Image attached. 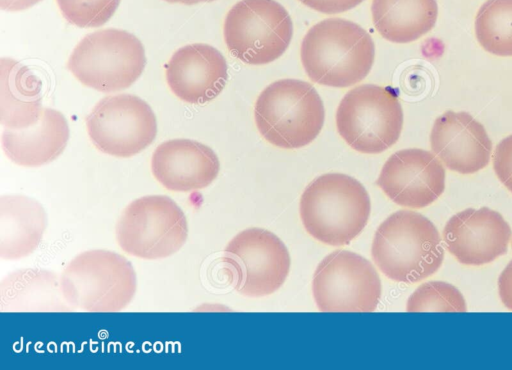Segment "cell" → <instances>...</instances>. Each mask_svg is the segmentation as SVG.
I'll list each match as a JSON object with an SVG mask.
<instances>
[{
	"instance_id": "obj_25",
	"label": "cell",
	"mask_w": 512,
	"mask_h": 370,
	"mask_svg": "<svg viewBox=\"0 0 512 370\" xmlns=\"http://www.w3.org/2000/svg\"><path fill=\"white\" fill-rule=\"evenodd\" d=\"M64 18L78 27H99L115 13L121 0H56Z\"/></svg>"
},
{
	"instance_id": "obj_27",
	"label": "cell",
	"mask_w": 512,
	"mask_h": 370,
	"mask_svg": "<svg viewBox=\"0 0 512 370\" xmlns=\"http://www.w3.org/2000/svg\"><path fill=\"white\" fill-rule=\"evenodd\" d=\"M309 8L324 14H337L348 11L364 0H299Z\"/></svg>"
},
{
	"instance_id": "obj_11",
	"label": "cell",
	"mask_w": 512,
	"mask_h": 370,
	"mask_svg": "<svg viewBox=\"0 0 512 370\" xmlns=\"http://www.w3.org/2000/svg\"><path fill=\"white\" fill-rule=\"evenodd\" d=\"M89 137L103 153L127 158L148 147L157 134L156 117L141 98L130 94L101 99L86 118Z\"/></svg>"
},
{
	"instance_id": "obj_9",
	"label": "cell",
	"mask_w": 512,
	"mask_h": 370,
	"mask_svg": "<svg viewBox=\"0 0 512 370\" xmlns=\"http://www.w3.org/2000/svg\"><path fill=\"white\" fill-rule=\"evenodd\" d=\"M223 33L233 56L247 64L262 65L287 50L293 23L275 0H241L227 13Z\"/></svg>"
},
{
	"instance_id": "obj_26",
	"label": "cell",
	"mask_w": 512,
	"mask_h": 370,
	"mask_svg": "<svg viewBox=\"0 0 512 370\" xmlns=\"http://www.w3.org/2000/svg\"><path fill=\"white\" fill-rule=\"evenodd\" d=\"M493 168L498 179L512 192V135L502 139L496 146Z\"/></svg>"
},
{
	"instance_id": "obj_30",
	"label": "cell",
	"mask_w": 512,
	"mask_h": 370,
	"mask_svg": "<svg viewBox=\"0 0 512 370\" xmlns=\"http://www.w3.org/2000/svg\"><path fill=\"white\" fill-rule=\"evenodd\" d=\"M169 3H181V4H185V5H193V4H198V3H201V2H212L214 0H165Z\"/></svg>"
},
{
	"instance_id": "obj_13",
	"label": "cell",
	"mask_w": 512,
	"mask_h": 370,
	"mask_svg": "<svg viewBox=\"0 0 512 370\" xmlns=\"http://www.w3.org/2000/svg\"><path fill=\"white\" fill-rule=\"evenodd\" d=\"M376 184L394 203L408 208H424L443 193L445 169L429 151L402 149L384 163Z\"/></svg>"
},
{
	"instance_id": "obj_23",
	"label": "cell",
	"mask_w": 512,
	"mask_h": 370,
	"mask_svg": "<svg viewBox=\"0 0 512 370\" xmlns=\"http://www.w3.org/2000/svg\"><path fill=\"white\" fill-rule=\"evenodd\" d=\"M475 35L487 52L512 56V0H487L475 17Z\"/></svg>"
},
{
	"instance_id": "obj_24",
	"label": "cell",
	"mask_w": 512,
	"mask_h": 370,
	"mask_svg": "<svg viewBox=\"0 0 512 370\" xmlns=\"http://www.w3.org/2000/svg\"><path fill=\"white\" fill-rule=\"evenodd\" d=\"M408 312H466L462 293L453 285L431 281L420 285L408 298Z\"/></svg>"
},
{
	"instance_id": "obj_8",
	"label": "cell",
	"mask_w": 512,
	"mask_h": 370,
	"mask_svg": "<svg viewBox=\"0 0 512 370\" xmlns=\"http://www.w3.org/2000/svg\"><path fill=\"white\" fill-rule=\"evenodd\" d=\"M115 232L124 252L153 260L169 257L184 245L188 223L182 209L170 197L148 195L124 208Z\"/></svg>"
},
{
	"instance_id": "obj_22",
	"label": "cell",
	"mask_w": 512,
	"mask_h": 370,
	"mask_svg": "<svg viewBox=\"0 0 512 370\" xmlns=\"http://www.w3.org/2000/svg\"><path fill=\"white\" fill-rule=\"evenodd\" d=\"M373 24L378 33L394 43L413 42L435 25L437 0H373Z\"/></svg>"
},
{
	"instance_id": "obj_15",
	"label": "cell",
	"mask_w": 512,
	"mask_h": 370,
	"mask_svg": "<svg viewBox=\"0 0 512 370\" xmlns=\"http://www.w3.org/2000/svg\"><path fill=\"white\" fill-rule=\"evenodd\" d=\"M434 154L450 170L472 174L490 161L492 142L484 126L467 112L446 111L430 133Z\"/></svg>"
},
{
	"instance_id": "obj_19",
	"label": "cell",
	"mask_w": 512,
	"mask_h": 370,
	"mask_svg": "<svg viewBox=\"0 0 512 370\" xmlns=\"http://www.w3.org/2000/svg\"><path fill=\"white\" fill-rule=\"evenodd\" d=\"M47 226L43 206L24 195L0 197V257L14 260L33 253Z\"/></svg>"
},
{
	"instance_id": "obj_4",
	"label": "cell",
	"mask_w": 512,
	"mask_h": 370,
	"mask_svg": "<svg viewBox=\"0 0 512 370\" xmlns=\"http://www.w3.org/2000/svg\"><path fill=\"white\" fill-rule=\"evenodd\" d=\"M63 297L73 309L118 312L132 300L137 288L130 261L109 250L94 249L75 256L60 275Z\"/></svg>"
},
{
	"instance_id": "obj_20",
	"label": "cell",
	"mask_w": 512,
	"mask_h": 370,
	"mask_svg": "<svg viewBox=\"0 0 512 370\" xmlns=\"http://www.w3.org/2000/svg\"><path fill=\"white\" fill-rule=\"evenodd\" d=\"M1 311H71L65 301L60 277L44 269H20L0 284Z\"/></svg>"
},
{
	"instance_id": "obj_28",
	"label": "cell",
	"mask_w": 512,
	"mask_h": 370,
	"mask_svg": "<svg viewBox=\"0 0 512 370\" xmlns=\"http://www.w3.org/2000/svg\"><path fill=\"white\" fill-rule=\"evenodd\" d=\"M498 291L504 306L512 310V260L499 276Z\"/></svg>"
},
{
	"instance_id": "obj_29",
	"label": "cell",
	"mask_w": 512,
	"mask_h": 370,
	"mask_svg": "<svg viewBox=\"0 0 512 370\" xmlns=\"http://www.w3.org/2000/svg\"><path fill=\"white\" fill-rule=\"evenodd\" d=\"M42 0H0V7L6 11H21L32 7Z\"/></svg>"
},
{
	"instance_id": "obj_1",
	"label": "cell",
	"mask_w": 512,
	"mask_h": 370,
	"mask_svg": "<svg viewBox=\"0 0 512 370\" xmlns=\"http://www.w3.org/2000/svg\"><path fill=\"white\" fill-rule=\"evenodd\" d=\"M300 56L313 82L345 88L368 75L375 58V45L370 34L358 24L328 18L308 30Z\"/></svg>"
},
{
	"instance_id": "obj_16",
	"label": "cell",
	"mask_w": 512,
	"mask_h": 370,
	"mask_svg": "<svg viewBox=\"0 0 512 370\" xmlns=\"http://www.w3.org/2000/svg\"><path fill=\"white\" fill-rule=\"evenodd\" d=\"M228 78L224 56L208 44H190L179 48L166 68V80L181 100L204 104L223 90Z\"/></svg>"
},
{
	"instance_id": "obj_14",
	"label": "cell",
	"mask_w": 512,
	"mask_h": 370,
	"mask_svg": "<svg viewBox=\"0 0 512 370\" xmlns=\"http://www.w3.org/2000/svg\"><path fill=\"white\" fill-rule=\"evenodd\" d=\"M511 228L503 216L487 207L468 208L453 215L443 229L449 253L464 265H483L507 252Z\"/></svg>"
},
{
	"instance_id": "obj_12",
	"label": "cell",
	"mask_w": 512,
	"mask_h": 370,
	"mask_svg": "<svg viewBox=\"0 0 512 370\" xmlns=\"http://www.w3.org/2000/svg\"><path fill=\"white\" fill-rule=\"evenodd\" d=\"M223 261L236 274L235 289L244 296H267L278 290L290 269L285 244L262 228L239 232L224 250Z\"/></svg>"
},
{
	"instance_id": "obj_6",
	"label": "cell",
	"mask_w": 512,
	"mask_h": 370,
	"mask_svg": "<svg viewBox=\"0 0 512 370\" xmlns=\"http://www.w3.org/2000/svg\"><path fill=\"white\" fill-rule=\"evenodd\" d=\"M145 64L144 47L135 35L108 28L86 35L72 51L67 67L83 85L115 92L130 87Z\"/></svg>"
},
{
	"instance_id": "obj_10",
	"label": "cell",
	"mask_w": 512,
	"mask_h": 370,
	"mask_svg": "<svg viewBox=\"0 0 512 370\" xmlns=\"http://www.w3.org/2000/svg\"><path fill=\"white\" fill-rule=\"evenodd\" d=\"M316 305L323 312H372L381 298L379 275L363 256L337 250L317 266L312 281Z\"/></svg>"
},
{
	"instance_id": "obj_2",
	"label": "cell",
	"mask_w": 512,
	"mask_h": 370,
	"mask_svg": "<svg viewBox=\"0 0 512 370\" xmlns=\"http://www.w3.org/2000/svg\"><path fill=\"white\" fill-rule=\"evenodd\" d=\"M371 254L389 279L415 283L434 274L441 266L444 250L435 225L420 213L399 210L377 228Z\"/></svg>"
},
{
	"instance_id": "obj_5",
	"label": "cell",
	"mask_w": 512,
	"mask_h": 370,
	"mask_svg": "<svg viewBox=\"0 0 512 370\" xmlns=\"http://www.w3.org/2000/svg\"><path fill=\"white\" fill-rule=\"evenodd\" d=\"M254 118L260 134L272 145L297 149L311 143L325 120L321 97L309 83L281 79L258 96Z\"/></svg>"
},
{
	"instance_id": "obj_17",
	"label": "cell",
	"mask_w": 512,
	"mask_h": 370,
	"mask_svg": "<svg viewBox=\"0 0 512 370\" xmlns=\"http://www.w3.org/2000/svg\"><path fill=\"white\" fill-rule=\"evenodd\" d=\"M151 169L166 189L188 192L210 185L219 173L220 163L207 145L190 139H172L155 149Z\"/></svg>"
},
{
	"instance_id": "obj_21",
	"label": "cell",
	"mask_w": 512,
	"mask_h": 370,
	"mask_svg": "<svg viewBox=\"0 0 512 370\" xmlns=\"http://www.w3.org/2000/svg\"><path fill=\"white\" fill-rule=\"evenodd\" d=\"M41 80L25 65L1 59V124L23 129L35 124L41 115Z\"/></svg>"
},
{
	"instance_id": "obj_18",
	"label": "cell",
	"mask_w": 512,
	"mask_h": 370,
	"mask_svg": "<svg viewBox=\"0 0 512 370\" xmlns=\"http://www.w3.org/2000/svg\"><path fill=\"white\" fill-rule=\"evenodd\" d=\"M68 139L69 127L64 115L43 108L35 124L23 129L5 128L2 148L17 165L38 167L55 160L64 151Z\"/></svg>"
},
{
	"instance_id": "obj_3",
	"label": "cell",
	"mask_w": 512,
	"mask_h": 370,
	"mask_svg": "<svg viewBox=\"0 0 512 370\" xmlns=\"http://www.w3.org/2000/svg\"><path fill=\"white\" fill-rule=\"evenodd\" d=\"M370 197L355 178L327 173L314 179L300 199V217L306 231L331 246L349 244L366 226Z\"/></svg>"
},
{
	"instance_id": "obj_7",
	"label": "cell",
	"mask_w": 512,
	"mask_h": 370,
	"mask_svg": "<svg viewBox=\"0 0 512 370\" xmlns=\"http://www.w3.org/2000/svg\"><path fill=\"white\" fill-rule=\"evenodd\" d=\"M336 126L354 150L378 154L399 139L403 111L396 91L390 87L364 84L348 91L336 111Z\"/></svg>"
}]
</instances>
